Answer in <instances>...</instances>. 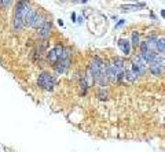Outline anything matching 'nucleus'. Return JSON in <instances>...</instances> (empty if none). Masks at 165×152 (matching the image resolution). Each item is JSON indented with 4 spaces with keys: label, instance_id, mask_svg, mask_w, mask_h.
Listing matches in <instances>:
<instances>
[{
    "label": "nucleus",
    "instance_id": "nucleus-1",
    "mask_svg": "<svg viewBox=\"0 0 165 152\" xmlns=\"http://www.w3.org/2000/svg\"><path fill=\"white\" fill-rule=\"evenodd\" d=\"M29 10V1L28 0H22L18 3L15 10V16H14V29L15 30H21L24 28V16L26 11Z\"/></svg>",
    "mask_w": 165,
    "mask_h": 152
},
{
    "label": "nucleus",
    "instance_id": "nucleus-2",
    "mask_svg": "<svg viewBox=\"0 0 165 152\" xmlns=\"http://www.w3.org/2000/svg\"><path fill=\"white\" fill-rule=\"evenodd\" d=\"M37 84H39L40 88H43L46 91H52L55 86V78L50 73L43 71L39 76V78H37Z\"/></svg>",
    "mask_w": 165,
    "mask_h": 152
},
{
    "label": "nucleus",
    "instance_id": "nucleus-3",
    "mask_svg": "<svg viewBox=\"0 0 165 152\" xmlns=\"http://www.w3.org/2000/svg\"><path fill=\"white\" fill-rule=\"evenodd\" d=\"M111 66L116 71V81H121V78L124 77V71H125V66H124V61L121 58H114Z\"/></svg>",
    "mask_w": 165,
    "mask_h": 152
},
{
    "label": "nucleus",
    "instance_id": "nucleus-4",
    "mask_svg": "<svg viewBox=\"0 0 165 152\" xmlns=\"http://www.w3.org/2000/svg\"><path fill=\"white\" fill-rule=\"evenodd\" d=\"M62 53H63V47H61V45H56L55 48L50 49V51L47 52L48 62H51L52 64H55L56 62L62 58Z\"/></svg>",
    "mask_w": 165,
    "mask_h": 152
},
{
    "label": "nucleus",
    "instance_id": "nucleus-5",
    "mask_svg": "<svg viewBox=\"0 0 165 152\" xmlns=\"http://www.w3.org/2000/svg\"><path fill=\"white\" fill-rule=\"evenodd\" d=\"M37 33H39V37H41V38H48L50 37V33H51V22L50 21H44L43 22V25L40 26L39 29H37Z\"/></svg>",
    "mask_w": 165,
    "mask_h": 152
},
{
    "label": "nucleus",
    "instance_id": "nucleus-6",
    "mask_svg": "<svg viewBox=\"0 0 165 152\" xmlns=\"http://www.w3.org/2000/svg\"><path fill=\"white\" fill-rule=\"evenodd\" d=\"M69 64H70V59H59V61L54 64L55 71H56L58 74H63V73L69 68Z\"/></svg>",
    "mask_w": 165,
    "mask_h": 152
},
{
    "label": "nucleus",
    "instance_id": "nucleus-7",
    "mask_svg": "<svg viewBox=\"0 0 165 152\" xmlns=\"http://www.w3.org/2000/svg\"><path fill=\"white\" fill-rule=\"evenodd\" d=\"M117 44H118V48L121 49V52L124 53V55L128 56V55L131 53V43H129L127 38H120Z\"/></svg>",
    "mask_w": 165,
    "mask_h": 152
},
{
    "label": "nucleus",
    "instance_id": "nucleus-8",
    "mask_svg": "<svg viewBox=\"0 0 165 152\" xmlns=\"http://www.w3.org/2000/svg\"><path fill=\"white\" fill-rule=\"evenodd\" d=\"M132 64H136L138 67H139V70L142 71V74H144L146 73V62H144V59L142 58V55H135L134 58H132Z\"/></svg>",
    "mask_w": 165,
    "mask_h": 152
},
{
    "label": "nucleus",
    "instance_id": "nucleus-9",
    "mask_svg": "<svg viewBox=\"0 0 165 152\" xmlns=\"http://www.w3.org/2000/svg\"><path fill=\"white\" fill-rule=\"evenodd\" d=\"M150 71H151V74H153V76L160 77L161 74H162V71H164L162 64L156 63V62H151V63H150Z\"/></svg>",
    "mask_w": 165,
    "mask_h": 152
},
{
    "label": "nucleus",
    "instance_id": "nucleus-10",
    "mask_svg": "<svg viewBox=\"0 0 165 152\" xmlns=\"http://www.w3.org/2000/svg\"><path fill=\"white\" fill-rule=\"evenodd\" d=\"M46 19L43 18V15L41 14H39L37 11H36V14H34V16H33V19H32V23H30V28H34V29H39L40 26L43 25V22H44Z\"/></svg>",
    "mask_w": 165,
    "mask_h": 152
},
{
    "label": "nucleus",
    "instance_id": "nucleus-11",
    "mask_svg": "<svg viewBox=\"0 0 165 152\" xmlns=\"http://www.w3.org/2000/svg\"><path fill=\"white\" fill-rule=\"evenodd\" d=\"M34 14H36V10L29 7V10L26 11V14H25V16H24V25H25V26H30L32 19H33Z\"/></svg>",
    "mask_w": 165,
    "mask_h": 152
},
{
    "label": "nucleus",
    "instance_id": "nucleus-12",
    "mask_svg": "<svg viewBox=\"0 0 165 152\" xmlns=\"http://www.w3.org/2000/svg\"><path fill=\"white\" fill-rule=\"evenodd\" d=\"M144 7V4L142 3V4H125V6H121V11H136V10H140V8Z\"/></svg>",
    "mask_w": 165,
    "mask_h": 152
},
{
    "label": "nucleus",
    "instance_id": "nucleus-13",
    "mask_svg": "<svg viewBox=\"0 0 165 152\" xmlns=\"http://www.w3.org/2000/svg\"><path fill=\"white\" fill-rule=\"evenodd\" d=\"M146 44L149 47V49H156V44H157V37H154V36H150L147 38V41H146Z\"/></svg>",
    "mask_w": 165,
    "mask_h": 152
},
{
    "label": "nucleus",
    "instance_id": "nucleus-14",
    "mask_svg": "<svg viewBox=\"0 0 165 152\" xmlns=\"http://www.w3.org/2000/svg\"><path fill=\"white\" fill-rule=\"evenodd\" d=\"M124 77H125L128 81H131V82H134L135 80H136V76L134 74V71H132L131 68H125V71H124Z\"/></svg>",
    "mask_w": 165,
    "mask_h": 152
},
{
    "label": "nucleus",
    "instance_id": "nucleus-15",
    "mask_svg": "<svg viewBox=\"0 0 165 152\" xmlns=\"http://www.w3.org/2000/svg\"><path fill=\"white\" fill-rule=\"evenodd\" d=\"M156 49L160 51V52H164V49H165V38H157Z\"/></svg>",
    "mask_w": 165,
    "mask_h": 152
},
{
    "label": "nucleus",
    "instance_id": "nucleus-16",
    "mask_svg": "<svg viewBox=\"0 0 165 152\" xmlns=\"http://www.w3.org/2000/svg\"><path fill=\"white\" fill-rule=\"evenodd\" d=\"M129 43L135 47L139 45V34H138V32H132V36H131V41Z\"/></svg>",
    "mask_w": 165,
    "mask_h": 152
},
{
    "label": "nucleus",
    "instance_id": "nucleus-17",
    "mask_svg": "<svg viewBox=\"0 0 165 152\" xmlns=\"http://www.w3.org/2000/svg\"><path fill=\"white\" fill-rule=\"evenodd\" d=\"M98 96H99V99L101 100H107L109 99V93L105 91V88H101V91L98 93Z\"/></svg>",
    "mask_w": 165,
    "mask_h": 152
},
{
    "label": "nucleus",
    "instance_id": "nucleus-18",
    "mask_svg": "<svg viewBox=\"0 0 165 152\" xmlns=\"http://www.w3.org/2000/svg\"><path fill=\"white\" fill-rule=\"evenodd\" d=\"M0 3H1L3 7H10L11 3H13V0H0Z\"/></svg>",
    "mask_w": 165,
    "mask_h": 152
},
{
    "label": "nucleus",
    "instance_id": "nucleus-19",
    "mask_svg": "<svg viewBox=\"0 0 165 152\" xmlns=\"http://www.w3.org/2000/svg\"><path fill=\"white\" fill-rule=\"evenodd\" d=\"M124 23H125V19H120V21H118V22L116 23V29H118V28H121V26H123Z\"/></svg>",
    "mask_w": 165,
    "mask_h": 152
},
{
    "label": "nucleus",
    "instance_id": "nucleus-20",
    "mask_svg": "<svg viewBox=\"0 0 165 152\" xmlns=\"http://www.w3.org/2000/svg\"><path fill=\"white\" fill-rule=\"evenodd\" d=\"M83 21H84V18H83V16H79L76 22H79V23H83Z\"/></svg>",
    "mask_w": 165,
    "mask_h": 152
},
{
    "label": "nucleus",
    "instance_id": "nucleus-21",
    "mask_svg": "<svg viewBox=\"0 0 165 152\" xmlns=\"http://www.w3.org/2000/svg\"><path fill=\"white\" fill-rule=\"evenodd\" d=\"M76 19H77L76 14H74V13H72V21H74V22H76Z\"/></svg>",
    "mask_w": 165,
    "mask_h": 152
},
{
    "label": "nucleus",
    "instance_id": "nucleus-22",
    "mask_svg": "<svg viewBox=\"0 0 165 152\" xmlns=\"http://www.w3.org/2000/svg\"><path fill=\"white\" fill-rule=\"evenodd\" d=\"M74 3H87L88 0H73Z\"/></svg>",
    "mask_w": 165,
    "mask_h": 152
},
{
    "label": "nucleus",
    "instance_id": "nucleus-23",
    "mask_svg": "<svg viewBox=\"0 0 165 152\" xmlns=\"http://www.w3.org/2000/svg\"><path fill=\"white\" fill-rule=\"evenodd\" d=\"M58 25H59V26H63V21H62V19H58Z\"/></svg>",
    "mask_w": 165,
    "mask_h": 152
},
{
    "label": "nucleus",
    "instance_id": "nucleus-24",
    "mask_svg": "<svg viewBox=\"0 0 165 152\" xmlns=\"http://www.w3.org/2000/svg\"><path fill=\"white\" fill-rule=\"evenodd\" d=\"M161 15H162V18H165V10H161Z\"/></svg>",
    "mask_w": 165,
    "mask_h": 152
},
{
    "label": "nucleus",
    "instance_id": "nucleus-25",
    "mask_svg": "<svg viewBox=\"0 0 165 152\" xmlns=\"http://www.w3.org/2000/svg\"><path fill=\"white\" fill-rule=\"evenodd\" d=\"M131 1H136V0H131Z\"/></svg>",
    "mask_w": 165,
    "mask_h": 152
},
{
    "label": "nucleus",
    "instance_id": "nucleus-26",
    "mask_svg": "<svg viewBox=\"0 0 165 152\" xmlns=\"http://www.w3.org/2000/svg\"><path fill=\"white\" fill-rule=\"evenodd\" d=\"M162 53H165V49H164V52H162Z\"/></svg>",
    "mask_w": 165,
    "mask_h": 152
}]
</instances>
